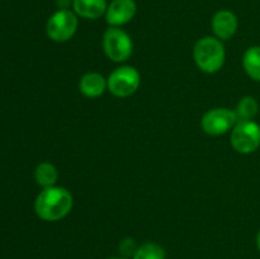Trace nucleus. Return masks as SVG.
Wrapping results in <instances>:
<instances>
[{
    "mask_svg": "<svg viewBox=\"0 0 260 259\" xmlns=\"http://www.w3.org/2000/svg\"><path fill=\"white\" fill-rule=\"evenodd\" d=\"M137 248L139 246L136 245V241L132 238H126L119 243V253H121L122 258L128 259L129 256H134Z\"/></svg>",
    "mask_w": 260,
    "mask_h": 259,
    "instance_id": "obj_16",
    "label": "nucleus"
},
{
    "mask_svg": "<svg viewBox=\"0 0 260 259\" xmlns=\"http://www.w3.org/2000/svg\"><path fill=\"white\" fill-rule=\"evenodd\" d=\"M79 17L71 9H57L46 23V35L53 42H68L75 36Z\"/></svg>",
    "mask_w": 260,
    "mask_h": 259,
    "instance_id": "obj_3",
    "label": "nucleus"
},
{
    "mask_svg": "<svg viewBox=\"0 0 260 259\" xmlns=\"http://www.w3.org/2000/svg\"><path fill=\"white\" fill-rule=\"evenodd\" d=\"M107 0H74L73 10L78 17L84 19H98L106 15Z\"/></svg>",
    "mask_w": 260,
    "mask_h": 259,
    "instance_id": "obj_10",
    "label": "nucleus"
},
{
    "mask_svg": "<svg viewBox=\"0 0 260 259\" xmlns=\"http://www.w3.org/2000/svg\"><path fill=\"white\" fill-rule=\"evenodd\" d=\"M215 37L221 41H228L235 36L239 27L238 17L234 12L228 9H221L215 13L211 20Z\"/></svg>",
    "mask_w": 260,
    "mask_h": 259,
    "instance_id": "obj_9",
    "label": "nucleus"
},
{
    "mask_svg": "<svg viewBox=\"0 0 260 259\" xmlns=\"http://www.w3.org/2000/svg\"><path fill=\"white\" fill-rule=\"evenodd\" d=\"M137 4L135 0H112L106 12V22L109 27H122L135 18Z\"/></svg>",
    "mask_w": 260,
    "mask_h": 259,
    "instance_id": "obj_8",
    "label": "nucleus"
},
{
    "mask_svg": "<svg viewBox=\"0 0 260 259\" xmlns=\"http://www.w3.org/2000/svg\"><path fill=\"white\" fill-rule=\"evenodd\" d=\"M73 195L66 188L53 185L43 188L35 201V212L41 220L55 222L65 218L73 210Z\"/></svg>",
    "mask_w": 260,
    "mask_h": 259,
    "instance_id": "obj_1",
    "label": "nucleus"
},
{
    "mask_svg": "<svg viewBox=\"0 0 260 259\" xmlns=\"http://www.w3.org/2000/svg\"><path fill=\"white\" fill-rule=\"evenodd\" d=\"M81 94L88 98H98L108 89L107 79L99 73H86L79 83Z\"/></svg>",
    "mask_w": 260,
    "mask_h": 259,
    "instance_id": "obj_11",
    "label": "nucleus"
},
{
    "mask_svg": "<svg viewBox=\"0 0 260 259\" xmlns=\"http://www.w3.org/2000/svg\"><path fill=\"white\" fill-rule=\"evenodd\" d=\"M58 179V172L53 164L48 161L40 163L35 170V180L42 188H50L56 185Z\"/></svg>",
    "mask_w": 260,
    "mask_h": 259,
    "instance_id": "obj_12",
    "label": "nucleus"
},
{
    "mask_svg": "<svg viewBox=\"0 0 260 259\" xmlns=\"http://www.w3.org/2000/svg\"><path fill=\"white\" fill-rule=\"evenodd\" d=\"M108 259H126V258H122V256H119V258H108Z\"/></svg>",
    "mask_w": 260,
    "mask_h": 259,
    "instance_id": "obj_19",
    "label": "nucleus"
},
{
    "mask_svg": "<svg viewBox=\"0 0 260 259\" xmlns=\"http://www.w3.org/2000/svg\"><path fill=\"white\" fill-rule=\"evenodd\" d=\"M102 43L106 56L114 62H123L128 60L134 50L131 37L121 27L107 28Z\"/></svg>",
    "mask_w": 260,
    "mask_h": 259,
    "instance_id": "obj_4",
    "label": "nucleus"
},
{
    "mask_svg": "<svg viewBox=\"0 0 260 259\" xmlns=\"http://www.w3.org/2000/svg\"><path fill=\"white\" fill-rule=\"evenodd\" d=\"M238 121L235 111L229 108H212L203 114L201 126L210 136H220L231 131Z\"/></svg>",
    "mask_w": 260,
    "mask_h": 259,
    "instance_id": "obj_7",
    "label": "nucleus"
},
{
    "mask_svg": "<svg viewBox=\"0 0 260 259\" xmlns=\"http://www.w3.org/2000/svg\"><path fill=\"white\" fill-rule=\"evenodd\" d=\"M243 68L249 78L260 81V46H251L243 56Z\"/></svg>",
    "mask_w": 260,
    "mask_h": 259,
    "instance_id": "obj_13",
    "label": "nucleus"
},
{
    "mask_svg": "<svg viewBox=\"0 0 260 259\" xmlns=\"http://www.w3.org/2000/svg\"><path fill=\"white\" fill-rule=\"evenodd\" d=\"M256 246H258V250L260 251V230L258 231V235H256Z\"/></svg>",
    "mask_w": 260,
    "mask_h": 259,
    "instance_id": "obj_18",
    "label": "nucleus"
},
{
    "mask_svg": "<svg viewBox=\"0 0 260 259\" xmlns=\"http://www.w3.org/2000/svg\"><path fill=\"white\" fill-rule=\"evenodd\" d=\"M231 146L239 154L248 155L260 147V126L256 122L238 121L231 130Z\"/></svg>",
    "mask_w": 260,
    "mask_h": 259,
    "instance_id": "obj_6",
    "label": "nucleus"
},
{
    "mask_svg": "<svg viewBox=\"0 0 260 259\" xmlns=\"http://www.w3.org/2000/svg\"><path fill=\"white\" fill-rule=\"evenodd\" d=\"M165 256L167 254L161 245L152 243V241H147L137 248L132 259H165Z\"/></svg>",
    "mask_w": 260,
    "mask_h": 259,
    "instance_id": "obj_15",
    "label": "nucleus"
},
{
    "mask_svg": "<svg viewBox=\"0 0 260 259\" xmlns=\"http://www.w3.org/2000/svg\"><path fill=\"white\" fill-rule=\"evenodd\" d=\"M55 2L58 9H70L73 8L74 0H55Z\"/></svg>",
    "mask_w": 260,
    "mask_h": 259,
    "instance_id": "obj_17",
    "label": "nucleus"
},
{
    "mask_svg": "<svg viewBox=\"0 0 260 259\" xmlns=\"http://www.w3.org/2000/svg\"><path fill=\"white\" fill-rule=\"evenodd\" d=\"M108 90L117 98H127L135 94L141 84V75L134 66H119L109 74Z\"/></svg>",
    "mask_w": 260,
    "mask_h": 259,
    "instance_id": "obj_5",
    "label": "nucleus"
},
{
    "mask_svg": "<svg viewBox=\"0 0 260 259\" xmlns=\"http://www.w3.org/2000/svg\"><path fill=\"white\" fill-rule=\"evenodd\" d=\"M193 57L200 70L207 74H215L222 69L226 60L225 47L217 37L206 36L196 42Z\"/></svg>",
    "mask_w": 260,
    "mask_h": 259,
    "instance_id": "obj_2",
    "label": "nucleus"
},
{
    "mask_svg": "<svg viewBox=\"0 0 260 259\" xmlns=\"http://www.w3.org/2000/svg\"><path fill=\"white\" fill-rule=\"evenodd\" d=\"M259 112V103L254 96L246 95L239 101L235 113L239 121H251Z\"/></svg>",
    "mask_w": 260,
    "mask_h": 259,
    "instance_id": "obj_14",
    "label": "nucleus"
}]
</instances>
